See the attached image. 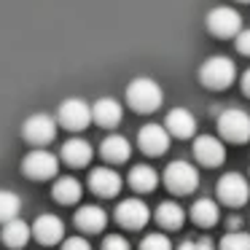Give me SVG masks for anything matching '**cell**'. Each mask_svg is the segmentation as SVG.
Segmentation results:
<instances>
[{
  "label": "cell",
  "mask_w": 250,
  "mask_h": 250,
  "mask_svg": "<svg viewBox=\"0 0 250 250\" xmlns=\"http://www.w3.org/2000/svg\"><path fill=\"white\" fill-rule=\"evenodd\" d=\"M162 100H164L162 86L148 76L135 78V81H129V86H126V103H129V108L137 110V113H153V110H159Z\"/></svg>",
  "instance_id": "6da1fadb"
},
{
  "label": "cell",
  "mask_w": 250,
  "mask_h": 250,
  "mask_svg": "<svg viewBox=\"0 0 250 250\" xmlns=\"http://www.w3.org/2000/svg\"><path fill=\"white\" fill-rule=\"evenodd\" d=\"M164 186H167L172 194H194L196 186H199V172H196V167L191 162H183V159H178V162H169L167 169H164Z\"/></svg>",
  "instance_id": "7a4b0ae2"
},
{
  "label": "cell",
  "mask_w": 250,
  "mask_h": 250,
  "mask_svg": "<svg viewBox=\"0 0 250 250\" xmlns=\"http://www.w3.org/2000/svg\"><path fill=\"white\" fill-rule=\"evenodd\" d=\"M237 78V65L229 57H210L205 65L199 67V81L207 89H226Z\"/></svg>",
  "instance_id": "3957f363"
},
{
  "label": "cell",
  "mask_w": 250,
  "mask_h": 250,
  "mask_svg": "<svg viewBox=\"0 0 250 250\" xmlns=\"http://www.w3.org/2000/svg\"><path fill=\"white\" fill-rule=\"evenodd\" d=\"M218 135L226 143H248L250 140V116L239 108H226L218 116Z\"/></svg>",
  "instance_id": "277c9868"
},
{
  "label": "cell",
  "mask_w": 250,
  "mask_h": 250,
  "mask_svg": "<svg viewBox=\"0 0 250 250\" xmlns=\"http://www.w3.org/2000/svg\"><path fill=\"white\" fill-rule=\"evenodd\" d=\"M22 172L33 180H49L60 172V159L46 148H33L22 162Z\"/></svg>",
  "instance_id": "5b68a950"
},
{
  "label": "cell",
  "mask_w": 250,
  "mask_h": 250,
  "mask_svg": "<svg viewBox=\"0 0 250 250\" xmlns=\"http://www.w3.org/2000/svg\"><path fill=\"white\" fill-rule=\"evenodd\" d=\"M57 124H60V121H57L54 116H49V113H33L22 124V135H24V140H27L30 146L43 148L57 137Z\"/></svg>",
  "instance_id": "8992f818"
},
{
  "label": "cell",
  "mask_w": 250,
  "mask_h": 250,
  "mask_svg": "<svg viewBox=\"0 0 250 250\" xmlns=\"http://www.w3.org/2000/svg\"><path fill=\"white\" fill-rule=\"evenodd\" d=\"M218 199L223 202L226 207H242L245 202L250 199V186H248V178L239 172H226L218 178Z\"/></svg>",
  "instance_id": "52a82bcc"
},
{
  "label": "cell",
  "mask_w": 250,
  "mask_h": 250,
  "mask_svg": "<svg viewBox=\"0 0 250 250\" xmlns=\"http://www.w3.org/2000/svg\"><path fill=\"white\" fill-rule=\"evenodd\" d=\"M57 121H60L65 129L70 132H81L92 124V105L86 100L70 97L65 103H60V110H57Z\"/></svg>",
  "instance_id": "ba28073f"
},
{
  "label": "cell",
  "mask_w": 250,
  "mask_h": 250,
  "mask_svg": "<svg viewBox=\"0 0 250 250\" xmlns=\"http://www.w3.org/2000/svg\"><path fill=\"white\" fill-rule=\"evenodd\" d=\"M207 30H210L215 38H234V35L242 30V17H239L237 8L215 6L207 14Z\"/></svg>",
  "instance_id": "9c48e42d"
},
{
  "label": "cell",
  "mask_w": 250,
  "mask_h": 250,
  "mask_svg": "<svg viewBox=\"0 0 250 250\" xmlns=\"http://www.w3.org/2000/svg\"><path fill=\"white\" fill-rule=\"evenodd\" d=\"M169 140H172V135H169L167 126H162V124H146L137 132V146H140V151L148 153V156H162V153H167Z\"/></svg>",
  "instance_id": "30bf717a"
},
{
  "label": "cell",
  "mask_w": 250,
  "mask_h": 250,
  "mask_svg": "<svg viewBox=\"0 0 250 250\" xmlns=\"http://www.w3.org/2000/svg\"><path fill=\"white\" fill-rule=\"evenodd\" d=\"M116 221L124 229H129V231H137V229H143L151 221V210H148V205L143 199H124L116 207Z\"/></svg>",
  "instance_id": "8fae6325"
},
{
  "label": "cell",
  "mask_w": 250,
  "mask_h": 250,
  "mask_svg": "<svg viewBox=\"0 0 250 250\" xmlns=\"http://www.w3.org/2000/svg\"><path fill=\"white\" fill-rule=\"evenodd\" d=\"M223 156H226V148H223L221 137L212 135H199L194 140V159L205 167H218L223 164Z\"/></svg>",
  "instance_id": "7c38bea8"
},
{
  "label": "cell",
  "mask_w": 250,
  "mask_h": 250,
  "mask_svg": "<svg viewBox=\"0 0 250 250\" xmlns=\"http://www.w3.org/2000/svg\"><path fill=\"white\" fill-rule=\"evenodd\" d=\"M33 237L38 239L41 245H57L65 237V223H62V218L51 215V212H43V215H38L33 223Z\"/></svg>",
  "instance_id": "4fadbf2b"
},
{
  "label": "cell",
  "mask_w": 250,
  "mask_h": 250,
  "mask_svg": "<svg viewBox=\"0 0 250 250\" xmlns=\"http://www.w3.org/2000/svg\"><path fill=\"white\" fill-rule=\"evenodd\" d=\"M89 188L97 196H103V199H110V196H116L121 191V175L110 167H97L89 175Z\"/></svg>",
  "instance_id": "5bb4252c"
},
{
  "label": "cell",
  "mask_w": 250,
  "mask_h": 250,
  "mask_svg": "<svg viewBox=\"0 0 250 250\" xmlns=\"http://www.w3.org/2000/svg\"><path fill=\"white\" fill-rule=\"evenodd\" d=\"M164 126H167L169 135L180 137V140L196 135V119H194V113H191L188 108H172L167 113V119H164Z\"/></svg>",
  "instance_id": "9a60e30c"
},
{
  "label": "cell",
  "mask_w": 250,
  "mask_h": 250,
  "mask_svg": "<svg viewBox=\"0 0 250 250\" xmlns=\"http://www.w3.org/2000/svg\"><path fill=\"white\" fill-rule=\"evenodd\" d=\"M121 119H124V110H121L119 100L113 97H100L97 103L92 105V121L100 126H105V129H113V126L121 124Z\"/></svg>",
  "instance_id": "2e32d148"
},
{
  "label": "cell",
  "mask_w": 250,
  "mask_h": 250,
  "mask_svg": "<svg viewBox=\"0 0 250 250\" xmlns=\"http://www.w3.org/2000/svg\"><path fill=\"white\" fill-rule=\"evenodd\" d=\"M105 223H108V212H105L103 207H97V205H83V207H78V212H76V226L81 229L83 234H97V231H103Z\"/></svg>",
  "instance_id": "e0dca14e"
},
{
  "label": "cell",
  "mask_w": 250,
  "mask_h": 250,
  "mask_svg": "<svg viewBox=\"0 0 250 250\" xmlns=\"http://www.w3.org/2000/svg\"><path fill=\"white\" fill-rule=\"evenodd\" d=\"M92 156H94V151L83 137H70V140L62 146V159H65V164H70V167H86V164L92 162Z\"/></svg>",
  "instance_id": "ac0fdd59"
},
{
  "label": "cell",
  "mask_w": 250,
  "mask_h": 250,
  "mask_svg": "<svg viewBox=\"0 0 250 250\" xmlns=\"http://www.w3.org/2000/svg\"><path fill=\"white\" fill-rule=\"evenodd\" d=\"M191 221H194L196 226H202V229L215 226V223L221 221V207H218V202L207 199V196L196 199L194 205H191Z\"/></svg>",
  "instance_id": "d6986e66"
},
{
  "label": "cell",
  "mask_w": 250,
  "mask_h": 250,
  "mask_svg": "<svg viewBox=\"0 0 250 250\" xmlns=\"http://www.w3.org/2000/svg\"><path fill=\"white\" fill-rule=\"evenodd\" d=\"M100 153H103V159L110 164H124L126 159L132 156V146H129V140L121 137V135H108L103 140V146H100Z\"/></svg>",
  "instance_id": "ffe728a7"
},
{
  "label": "cell",
  "mask_w": 250,
  "mask_h": 250,
  "mask_svg": "<svg viewBox=\"0 0 250 250\" xmlns=\"http://www.w3.org/2000/svg\"><path fill=\"white\" fill-rule=\"evenodd\" d=\"M30 237H33V226L24 223L19 215L3 223V242H6L8 248H14V250L24 248V245L30 242Z\"/></svg>",
  "instance_id": "44dd1931"
},
{
  "label": "cell",
  "mask_w": 250,
  "mask_h": 250,
  "mask_svg": "<svg viewBox=\"0 0 250 250\" xmlns=\"http://www.w3.org/2000/svg\"><path fill=\"white\" fill-rule=\"evenodd\" d=\"M83 188L73 175H65V178H57L54 180V188H51V196H54L60 205H76L81 199Z\"/></svg>",
  "instance_id": "7402d4cb"
},
{
  "label": "cell",
  "mask_w": 250,
  "mask_h": 250,
  "mask_svg": "<svg viewBox=\"0 0 250 250\" xmlns=\"http://www.w3.org/2000/svg\"><path fill=\"white\" fill-rule=\"evenodd\" d=\"M129 186L135 191H140V194H148V191H153L159 186V175L153 167H148V164H135V167L129 169Z\"/></svg>",
  "instance_id": "603a6c76"
},
{
  "label": "cell",
  "mask_w": 250,
  "mask_h": 250,
  "mask_svg": "<svg viewBox=\"0 0 250 250\" xmlns=\"http://www.w3.org/2000/svg\"><path fill=\"white\" fill-rule=\"evenodd\" d=\"M183 221H186V212L178 202H162V205L156 207V223L162 229H169V231H172V229L183 226Z\"/></svg>",
  "instance_id": "cb8c5ba5"
},
{
  "label": "cell",
  "mask_w": 250,
  "mask_h": 250,
  "mask_svg": "<svg viewBox=\"0 0 250 250\" xmlns=\"http://www.w3.org/2000/svg\"><path fill=\"white\" fill-rule=\"evenodd\" d=\"M19 210H22V196L8 188H0V223L17 218Z\"/></svg>",
  "instance_id": "d4e9b609"
},
{
  "label": "cell",
  "mask_w": 250,
  "mask_h": 250,
  "mask_svg": "<svg viewBox=\"0 0 250 250\" xmlns=\"http://www.w3.org/2000/svg\"><path fill=\"white\" fill-rule=\"evenodd\" d=\"M218 250H250V234L248 231H239V229H234V231L223 234L221 245H218Z\"/></svg>",
  "instance_id": "484cf974"
},
{
  "label": "cell",
  "mask_w": 250,
  "mask_h": 250,
  "mask_svg": "<svg viewBox=\"0 0 250 250\" xmlns=\"http://www.w3.org/2000/svg\"><path fill=\"white\" fill-rule=\"evenodd\" d=\"M140 250H172V242L167 239V234H148L143 237Z\"/></svg>",
  "instance_id": "4316f807"
},
{
  "label": "cell",
  "mask_w": 250,
  "mask_h": 250,
  "mask_svg": "<svg viewBox=\"0 0 250 250\" xmlns=\"http://www.w3.org/2000/svg\"><path fill=\"white\" fill-rule=\"evenodd\" d=\"M103 250H132V248L121 234H108V237L103 239Z\"/></svg>",
  "instance_id": "83f0119b"
},
{
  "label": "cell",
  "mask_w": 250,
  "mask_h": 250,
  "mask_svg": "<svg viewBox=\"0 0 250 250\" xmlns=\"http://www.w3.org/2000/svg\"><path fill=\"white\" fill-rule=\"evenodd\" d=\"M234 43H237V51L245 57H250V30H239L237 35H234Z\"/></svg>",
  "instance_id": "f1b7e54d"
},
{
  "label": "cell",
  "mask_w": 250,
  "mask_h": 250,
  "mask_svg": "<svg viewBox=\"0 0 250 250\" xmlns=\"http://www.w3.org/2000/svg\"><path fill=\"white\" fill-rule=\"evenodd\" d=\"M62 250H92V245L86 237H67L62 242Z\"/></svg>",
  "instance_id": "f546056e"
},
{
  "label": "cell",
  "mask_w": 250,
  "mask_h": 250,
  "mask_svg": "<svg viewBox=\"0 0 250 250\" xmlns=\"http://www.w3.org/2000/svg\"><path fill=\"white\" fill-rule=\"evenodd\" d=\"M196 250H215V242H212L210 237H202L199 242H196Z\"/></svg>",
  "instance_id": "4dcf8cb0"
},
{
  "label": "cell",
  "mask_w": 250,
  "mask_h": 250,
  "mask_svg": "<svg viewBox=\"0 0 250 250\" xmlns=\"http://www.w3.org/2000/svg\"><path fill=\"white\" fill-rule=\"evenodd\" d=\"M242 92H245V94H248V97H250V67H248V70L242 73Z\"/></svg>",
  "instance_id": "1f68e13d"
},
{
  "label": "cell",
  "mask_w": 250,
  "mask_h": 250,
  "mask_svg": "<svg viewBox=\"0 0 250 250\" xmlns=\"http://www.w3.org/2000/svg\"><path fill=\"white\" fill-rule=\"evenodd\" d=\"M175 250H196V242H191V239H183V242H180Z\"/></svg>",
  "instance_id": "d6a6232c"
},
{
  "label": "cell",
  "mask_w": 250,
  "mask_h": 250,
  "mask_svg": "<svg viewBox=\"0 0 250 250\" xmlns=\"http://www.w3.org/2000/svg\"><path fill=\"white\" fill-rule=\"evenodd\" d=\"M239 3H250V0H239Z\"/></svg>",
  "instance_id": "836d02e7"
}]
</instances>
